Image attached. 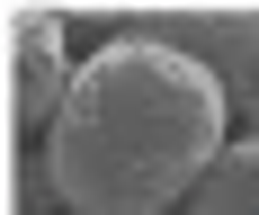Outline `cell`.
Segmentation results:
<instances>
[{"instance_id": "4", "label": "cell", "mask_w": 259, "mask_h": 215, "mask_svg": "<svg viewBox=\"0 0 259 215\" xmlns=\"http://www.w3.org/2000/svg\"><path fill=\"white\" fill-rule=\"evenodd\" d=\"M179 215H259V134H241L233 153L206 170V188L188 197Z\"/></svg>"}, {"instance_id": "2", "label": "cell", "mask_w": 259, "mask_h": 215, "mask_svg": "<svg viewBox=\"0 0 259 215\" xmlns=\"http://www.w3.org/2000/svg\"><path fill=\"white\" fill-rule=\"evenodd\" d=\"M116 36H143V45L197 54L233 99L259 90V9H152V18H107Z\"/></svg>"}, {"instance_id": "5", "label": "cell", "mask_w": 259, "mask_h": 215, "mask_svg": "<svg viewBox=\"0 0 259 215\" xmlns=\"http://www.w3.org/2000/svg\"><path fill=\"white\" fill-rule=\"evenodd\" d=\"M9 180H18V215H54V206H63V188H54L45 153H18V161H9Z\"/></svg>"}, {"instance_id": "3", "label": "cell", "mask_w": 259, "mask_h": 215, "mask_svg": "<svg viewBox=\"0 0 259 215\" xmlns=\"http://www.w3.org/2000/svg\"><path fill=\"white\" fill-rule=\"evenodd\" d=\"M72 81H80V63H63V18L54 9H18L9 18V117H18V134L45 144V126L72 99Z\"/></svg>"}, {"instance_id": "1", "label": "cell", "mask_w": 259, "mask_h": 215, "mask_svg": "<svg viewBox=\"0 0 259 215\" xmlns=\"http://www.w3.org/2000/svg\"><path fill=\"white\" fill-rule=\"evenodd\" d=\"M224 126H233V90L197 54L107 36L80 63L72 99L36 153H45L72 215H170L233 153Z\"/></svg>"}]
</instances>
